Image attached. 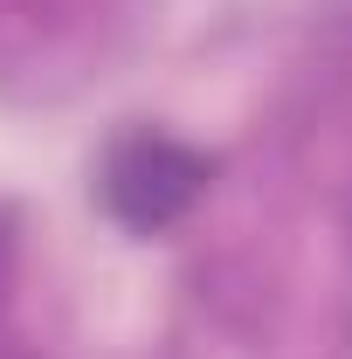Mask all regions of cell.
Masks as SVG:
<instances>
[{
  "label": "cell",
  "mask_w": 352,
  "mask_h": 359,
  "mask_svg": "<svg viewBox=\"0 0 352 359\" xmlns=\"http://www.w3.org/2000/svg\"><path fill=\"white\" fill-rule=\"evenodd\" d=\"M208 173H215L208 152H194L187 138L145 125V132H125L104 152V166H97V201H104V215L125 228V235H166V228L208 194Z\"/></svg>",
  "instance_id": "cell-1"
}]
</instances>
